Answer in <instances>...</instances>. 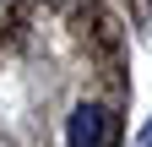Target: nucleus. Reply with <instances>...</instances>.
Returning a JSON list of instances; mask_svg holds the SVG:
<instances>
[{"label":"nucleus","mask_w":152,"mask_h":147,"mask_svg":"<svg viewBox=\"0 0 152 147\" xmlns=\"http://www.w3.org/2000/svg\"><path fill=\"white\" fill-rule=\"evenodd\" d=\"M65 142L71 147H103L109 142V115L98 104H76L71 120H65Z\"/></svg>","instance_id":"nucleus-1"},{"label":"nucleus","mask_w":152,"mask_h":147,"mask_svg":"<svg viewBox=\"0 0 152 147\" xmlns=\"http://www.w3.org/2000/svg\"><path fill=\"white\" fill-rule=\"evenodd\" d=\"M136 147H152V125H147V131H141V136H136Z\"/></svg>","instance_id":"nucleus-2"}]
</instances>
